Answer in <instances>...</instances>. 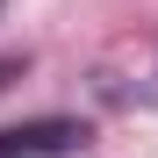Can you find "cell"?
<instances>
[{
	"instance_id": "cell-1",
	"label": "cell",
	"mask_w": 158,
	"mask_h": 158,
	"mask_svg": "<svg viewBox=\"0 0 158 158\" xmlns=\"http://www.w3.org/2000/svg\"><path fill=\"white\" fill-rule=\"evenodd\" d=\"M79 144H86V122H65V115L0 129V158H65V151H79Z\"/></svg>"
}]
</instances>
